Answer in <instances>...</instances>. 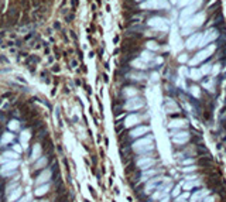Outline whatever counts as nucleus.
<instances>
[{"label": "nucleus", "mask_w": 226, "mask_h": 202, "mask_svg": "<svg viewBox=\"0 0 226 202\" xmlns=\"http://www.w3.org/2000/svg\"><path fill=\"white\" fill-rule=\"evenodd\" d=\"M131 149L134 150L136 153H148L154 149V144L151 143V137H146V139L137 140L131 146Z\"/></svg>", "instance_id": "f257e3e1"}, {"label": "nucleus", "mask_w": 226, "mask_h": 202, "mask_svg": "<svg viewBox=\"0 0 226 202\" xmlns=\"http://www.w3.org/2000/svg\"><path fill=\"white\" fill-rule=\"evenodd\" d=\"M18 165H20V161H18V160H11V161H9V163L1 164V167H0V174H1L3 177L11 175V174H14V172L17 171Z\"/></svg>", "instance_id": "f03ea898"}, {"label": "nucleus", "mask_w": 226, "mask_h": 202, "mask_svg": "<svg viewBox=\"0 0 226 202\" xmlns=\"http://www.w3.org/2000/svg\"><path fill=\"white\" fill-rule=\"evenodd\" d=\"M137 167L141 168V170H148L150 167H153L154 164H156V160L151 157H141L137 160Z\"/></svg>", "instance_id": "7ed1b4c3"}, {"label": "nucleus", "mask_w": 226, "mask_h": 202, "mask_svg": "<svg viewBox=\"0 0 226 202\" xmlns=\"http://www.w3.org/2000/svg\"><path fill=\"white\" fill-rule=\"evenodd\" d=\"M50 178H51V171H50V170H44V171L35 178V187L43 185V184H48Z\"/></svg>", "instance_id": "20e7f679"}, {"label": "nucleus", "mask_w": 226, "mask_h": 202, "mask_svg": "<svg viewBox=\"0 0 226 202\" xmlns=\"http://www.w3.org/2000/svg\"><path fill=\"white\" fill-rule=\"evenodd\" d=\"M18 155H20V154L14 153L13 150H11V151H4V153L0 155V165L4 164V163H9L11 160H18Z\"/></svg>", "instance_id": "39448f33"}, {"label": "nucleus", "mask_w": 226, "mask_h": 202, "mask_svg": "<svg viewBox=\"0 0 226 202\" xmlns=\"http://www.w3.org/2000/svg\"><path fill=\"white\" fill-rule=\"evenodd\" d=\"M164 180H165L164 177H156V178H151V180L148 181V184L146 185V188H144V192H146V194H150L153 188H157V185L160 184V182H163Z\"/></svg>", "instance_id": "423d86ee"}, {"label": "nucleus", "mask_w": 226, "mask_h": 202, "mask_svg": "<svg viewBox=\"0 0 226 202\" xmlns=\"http://www.w3.org/2000/svg\"><path fill=\"white\" fill-rule=\"evenodd\" d=\"M7 194H9V195H7V201L14 202V201H18V199H20V197H21V194H23V189L20 188V187H17L14 191H9Z\"/></svg>", "instance_id": "0eeeda50"}, {"label": "nucleus", "mask_w": 226, "mask_h": 202, "mask_svg": "<svg viewBox=\"0 0 226 202\" xmlns=\"http://www.w3.org/2000/svg\"><path fill=\"white\" fill-rule=\"evenodd\" d=\"M48 191H50V184L38 185V187H35V189H34V195L35 197H43V195H45Z\"/></svg>", "instance_id": "6e6552de"}, {"label": "nucleus", "mask_w": 226, "mask_h": 202, "mask_svg": "<svg viewBox=\"0 0 226 202\" xmlns=\"http://www.w3.org/2000/svg\"><path fill=\"white\" fill-rule=\"evenodd\" d=\"M41 151H43V150H41V146L35 143V144L33 146V151H31V161L35 163V161L41 157Z\"/></svg>", "instance_id": "1a4fd4ad"}, {"label": "nucleus", "mask_w": 226, "mask_h": 202, "mask_svg": "<svg viewBox=\"0 0 226 202\" xmlns=\"http://www.w3.org/2000/svg\"><path fill=\"white\" fill-rule=\"evenodd\" d=\"M147 132H148L147 126H140V127L131 130V132H130V137H140V136H143L144 133H147Z\"/></svg>", "instance_id": "9d476101"}, {"label": "nucleus", "mask_w": 226, "mask_h": 202, "mask_svg": "<svg viewBox=\"0 0 226 202\" xmlns=\"http://www.w3.org/2000/svg\"><path fill=\"white\" fill-rule=\"evenodd\" d=\"M30 132L28 130H24V132L20 134V144H21V147H24V149H27V144H28V140H30Z\"/></svg>", "instance_id": "9b49d317"}, {"label": "nucleus", "mask_w": 226, "mask_h": 202, "mask_svg": "<svg viewBox=\"0 0 226 202\" xmlns=\"http://www.w3.org/2000/svg\"><path fill=\"white\" fill-rule=\"evenodd\" d=\"M47 163H48V158L47 157H40L37 161L34 163V170L37 171V170H41V168H45V165H47Z\"/></svg>", "instance_id": "f8f14e48"}, {"label": "nucleus", "mask_w": 226, "mask_h": 202, "mask_svg": "<svg viewBox=\"0 0 226 202\" xmlns=\"http://www.w3.org/2000/svg\"><path fill=\"white\" fill-rule=\"evenodd\" d=\"M13 139H14V136L10 132L3 133V136L0 137V144H3V146L9 144V143H11V141H13Z\"/></svg>", "instance_id": "ddd939ff"}, {"label": "nucleus", "mask_w": 226, "mask_h": 202, "mask_svg": "<svg viewBox=\"0 0 226 202\" xmlns=\"http://www.w3.org/2000/svg\"><path fill=\"white\" fill-rule=\"evenodd\" d=\"M208 189H202V191H198V192H195V195L191 198V202H196L198 199H201V198H204L205 195H208Z\"/></svg>", "instance_id": "4468645a"}, {"label": "nucleus", "mask_w": 226, "mask_h": 202, "mask_svg": "<svg viewBox=\"0 0 226 202\" xmlns=\"http://www.w3.org/2000/svg\"><path fill=\"white\" fill-rule=\"evenodd\" d=\"M17 18H18V10L17 9H10V11H9V21H13V23H16L17 21Z\"/></svg>", "instance_id": "2eb2a0df"}, {"label": "nucleus", "mask_w": 226, "mask_h": 202, "mask_svg": "<svg viewBox=\"0 0 226 202\" xmlns=\"http://www.w3.org/2000/svg\"><path fill=\"white\" fill-rule=\"evenodd\" d=\"M137 122H139L137 116H134V114H133V116H129V117L126 119V123H124V124H126V127H130V126H134Z\"/></svg>", "instance_id": "dca6fc26"}, {"label": "nucleus", "mask_w": 226, "mask_h": 202, "mask_svg": "<svg viewBox=\"0 0 226 202\" xmlns=\"http://www.w3.org/2000/svg\"><path fill=\"white\" fill-rule=\"evenodd\" d=\"M196 153L199 154V157H204V155H208V149H206V147H205V146H196Z\"/></svg>", "instance_id": "f3484780"}, {"label": "nucleus", "mask_w": 226, "mask_h": 202, "mask_svg": "<svg viewBox=\"0 0 226 202\" xmlns=\"http://www.w3.org/2000/svg\"><path fill=\"white\" fill-rule=\"evenodd\" d=\"M199 184H201V181H187L185 185H184V188L189 191L191 188H194V187H196V185H199Z\"/></svg>", "instance_id": "a211bd4d"}, {"label": "nucleus", "mask_w": 226, "mask_h": 202, "mask_svg": "<svg viewBox=\"0 0 226 202\" xmlns=\"http://www.w3.org/2000/svg\"><path fill=\"white\" fill-rule=\"evenodd\" d=\"M18 127H20V123H18L17 120H11L9 123V129L11 130V132H17Z\"/></svg>", "instance_id": "6ab92c4d"}, {"label": "nucleus", "mask_w": 226, "mask_h": 202, "mask_svg": "<svg viewBox=\"0 0 226 202\" xmlns=\"http://www.w3.org/2000/svg\"><path fill=\"white\" fill-rule=\"evenodd\" d=\"M13 151H14V153H17V154H20L23 151L21 144H20V143H14V144H13Z\"/></svg>", "instance_id": "aec40b11"}, {"label": "nucleus", "mask_w": 226, "mask_h": 202, "mask_svg": "<svg viewBox=\"0 0 226 202\" xmlns=\"http://www.w3.org/2000/svg\"><path fill=\"white\" fill-rule=\"evenodd\" d=\"M172 141H174L175 144H185L188 141V139L185 137V139H172Z\"/></svg>", "instance_id": "412c9836"}, {"label": "nucleus", "mask_w": 226, "mask_h": 202, "mask_svg": "<svg viewBox=\"0 0 226 202\" xmlns=\"http://www.w3.org/2000/svg\"><path fill=\"white\" fill-rule=\"evenodd\" d=\"M195 165H189V167H185V168H181L184 172H191V171H195Z\"/></svg>", "instance_id": "4be33fe9"}, {"label": "nucleus", "mask_w": 226, "mask_h": 202, "mask_svg": "<svg viewBox=\"0 0 226 202\" xmlns=\"http://www.w3.org/2000/svg\"><path fill=\"white\" fill-rule=\"evenodd\" d=\"M179 192H181V188H179V187H175L174 191H172V197H178Z\"/></svg>", "instance_id": "5701e85b"}, {"label": "nucleus", "mask_w": 226, "mask_h": 202, "mask_svg": "<svg viewBox=\"0 0 226 202\" xmlns=\"http://www.w3.org/2000/svg\"><path fill=\"white\" fill-rule=\"evenodd\" d=\"M182 164H185V165L187 164H194V160L192 158H185V160H182Z\"/></svg>", "instance_id": "b1692460"}, {"label": "nucleus", "mask_w": 226, "mask_h": 202, "mask_svg": "<svg viewBox=\"0 0 226 202\" xmlns=\"http://www.w3.org/2000/svg\"><path fill=\"white\" fill-rule=\"evenodd\" d=\"M221 127H222V132H226V119H223L221 122Z\"/></svg>", "instance_id": "393cba45"}, {"label": "nucleus", "mask_w": 226, "mask_h": 202, "mask_svg": "<svg viewBox=\"0 0 226 202\" xmlns=\"http://www.w3.org/2000/svg\"><path fill=\"white\" fill-rule=\"evenodd\" d=\"M204 202H215V198L213 197H208V198H205Z\"/></svg>", "instance_id": "a878e982"}, {"label": "nucleus", "mask_w": 226, "mask_h": 202, "mask_svg": "<svg viewBox=\"0 0 226 202\" xmlns=\"http://www.w3.org/2000/svg\"><path fill=\"white\" fill-rule=\"evenodd\" d=\"M181 124H184V122H171L170 126H181Z\"/></svg>", "instance_id": "bb28decb"}, {"label": "nucleus", "mask_w": 226, "mask_h": 202, "mask_svg": "<svg viewBox=\"0 0 226 202\" xmlns=\"http://www.w3.org/2000/svg\"><path fill=\"white\" fill-rule=\"evenodd\" d=\"M204 117L206 119V120H208V119L211 117V116H209V110H204Z\"/></svg>", "instance_id": "cd10ccee"}, {"label": "nucleus", "mask_w": 226, "mask_h": 202, "mask_svg": "<svg viewBox=\"0 0 226 202\" xmlns=\"http://www.w3.org/2000/svg\"><path fill=\"white\" fill-rule=\"evenodd\" d=\"M161 202H170V197H168V195H165V197L161 199Z\"/></svg>", "instance_id": "c85d7f7f"}, {"label": "nucleus", "mask_w": 226, "mask_h": 202, "mask_svg": "<svg viewBox=\"0 0 226 202\" xmlns=\"http://www.w3.org/2000/svg\"><path fill=\"white\" fill-rule=\"evenodd\" d=\"M17 202H28V198H20Z\"/></svg>", "instance_id": "c756f323"}, {"label": "nucleus", "mask_w": 226, "mask_h": 202, "mask_svg": "<svg viewBox=\"0 0 226 202\" xmlns=\"http://www.w3.org/2000/svg\"><path fill=\"white\" fill-rule=\"evenodd\" d=\"M34 202H48V201H45V199H40V201H34Z\"/></svg>", "instance_id": "7c9ffc66"}]
</instances>
